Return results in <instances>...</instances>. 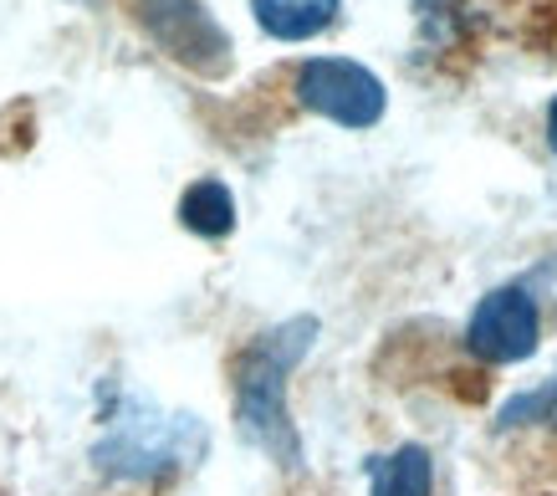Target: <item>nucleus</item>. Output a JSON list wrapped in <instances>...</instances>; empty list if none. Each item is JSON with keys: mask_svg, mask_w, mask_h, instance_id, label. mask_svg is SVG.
Segmentation results:
<instances>
[{"mask_svg": "<svg viewBox=\"0 0 557 496\" xmlns=\"http://www.w3.org/2000/svg\"><path fill=\"white\" fill-rule=\"evenodd\" d=\"M322 323L312 312H297V318H282L271 323L267 333H256L236 359V430L240 441L256 445L267 461H276L282 471H302L307 450L302 435H297V420H292L287 405V379L292 369L312 354Z\"/></svg>", "mask_w": 557, "mask_h": 496, "instance_id": "nucleus-1", "label": "nucleus"}, {"mask_svg": "<svg viewBox=\"0 0 557 496\" xmlns=\"http://www.w3.org/2000/svg\"><path fill=\"white\" fill-rule=\"evenodd\" d=\"M205 450H210V430L195 414H170V410H153V405L128 399L108 420V435L92 445V461H98L102 476L159 481L195 466Z\"/></svg>", "mask_w": 557, "mask_h": 496, "instance_id": "nucleus-2", "label": "nucleus"}, {"mask_svg": "<svg viewBox=\"0 0 557 496\" xmlns=\"http://www.w3.org/2000/svg\"><path fill=\"white\" fill-rule=\"evenodd\" d=\"M138 26L149 32V41L159 52L189 67L195 77H210L220 83L225 72L236 67V47H231V32L210 16L205 0H134Z\"/></svg>", "mask_w": 557, "mask_h": 496, "instance_id": "nucleus-3", "label": "nucleus"}, {"mask_svg": "<svg viewBox=\"0 0 557 496\" xmlns=\"http://www.w3.org/2000/svg\"><path fill=\"white\" fill-rule=\"evenodd\" d=\"M297 103L338 128H373L384 119L388 92L363 62L348 57H307L297 67Z\"/></svg>", "mask_w": 557, "mask_h": 496, "instance_id": "nucleus-4", "label": "nucleus"}, {"mask_svg": "<svg viewBox=\"0 0 557 496\" xmlns=\"http://www.w3.org/2000/svg\"><path fill=\"white\" fill-rule=\"evenodd\" d=\"M542 343V312L537 297L522 287V282H507V287H491L481 302H475L471 323H466V348H471L481 363H527Z\"/></svg>", "mask_w": 557, "mask_h": 496, "instance_id": "nucleus-5", "label": "nucleus"}, {"mask_svg": "<svg viewBox=\"0 0 557 496\" xmlns=\"http://www.w3.org/2000/svg\"><path fill=\"white\" fill-rule=\"evenodd\" d=\"M343 0H251L256 26L276 41H312L338 21Z\"/></svg>", "mask_w": 557, "mask_h": 496, "instance_id": "nucleus-6", "label": "nucleus"}, {"mask_svg": "<svg viewBox=\"0 0 557 496\" xmlns=\"http://www.w3.org/2000/svg\"><path fill=\"white\" fill-rule=\"evenodd\" d=\"M435 492V456L424 445H394L369 461V496H430Z\"/></svg>", "mask_w": 557, "mask_h": 496, "instance_id": "nucleus-7", "label": "nucleus"}, {"mask_svg": "<svg viewBox=\"0 0 557 496\" xmlns=\"http://www.w3.org/2000/svg\"><path fill=\"white\" fill-rule=\"evenodd\" d=\"M180 225L205 240H220L236 231V195L225 179H195L180 195Z\"/></svg>", "mask_w": 557, "mask_h": 496, "instance_id": "nucleus-8", "label": "nucleus"}, {"mask_svg": "<svg viewBox=\"0 0 557 496\" xmlns=\"http://www.w3.org/2000/svg\"><path fill=\"white\" fill-rule=\"evenodd\" d=\"M496 425L502 430H527V425L557 430V379H547V384H537V389L511 394L507 405L496 410Z\"/></svg>", "mask_w": 557, "mask_h": 496, "instance_id": "nucleus-9", "label": "nucleus"}, {"mask_svg": "<svg viewBox=\"0 0 557 496\" xmlns=\"http://www.w3.org/2000/svg\"><path fill=\"white\" fill-rule=\"evenodd\" d=\"M547 149H553V154H557V98H553V103H547Z\"/></svg>", "mask_w": 557, "mask_h": 496, "instance_id": "nucleus-10", "label": "nucleus"}]
</instances>
